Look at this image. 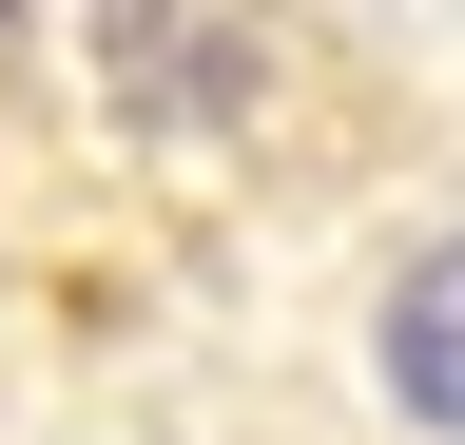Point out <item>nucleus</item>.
<instances>
[{
	"instance_id": "nucleus-1",
	"label": "nucleus",
	"mask_w": 465,
	"mask_h": 445,
	"mask_svg": "<svg viewBox=\"0 0 465 445\" xmlns=\"http://www.w3.org/2000/svg\"><path fill=\"white\" fill-rule=\"evenodd\" d=\"M369 407L407 445H465V213H427V233L388 252V291H369Z\"/></svg>"
}]
</instances>
